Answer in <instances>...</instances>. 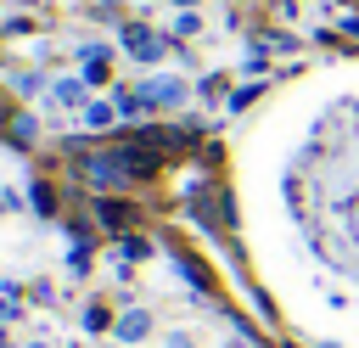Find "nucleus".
Listing matches in <instances>:
<instances>
[{
  "mask_svg": "<svg viewBox=\"0 0 359 348\" xmlns=\"http://www.w3.org/2000/svg\"><path fill=\"white\" fill-rule=\"evenodd\" d=\"M129 51H140V56L151 62V56H157V39H151V34H140V28H129Z\"/></svg>",
  "mask_w": 359,
  "mask_h": 348,
  "instance_id": "nucleus-2",
  "label": "nucleus"
},
{
  "mask_svg": "<svg viewBox=\"0 0 359 348\" xmlns=\"http://www.w3.org/2000/svg\"><path fill=\"white\" fill-rule=\"evenodd\" d=\"M146 331H151V314H146V309H129V314H118V337H123V342H140Z\"/></svg>",
  "mask_w": 359,
  "mask_h": 348,
  "instance_id": "nucleus-1",
  "label": "nucleus"
},
{
  "mask_svg": "<svg viewBox=\"0 0 359 348\" xmlns=\"http://www.w3.org/2000/svg\"><path fill=\"white\" fill-rule=\"evenodd\" d=\"M163 348H196V342H191V337H185V331H174V337H168V342H163Z\"/></svg>",
  "mask_w": 359,
  "mask_h": 348,
  "instance_id": "nucleus-3",
  "label": "nucleus"
}]
</instances>
